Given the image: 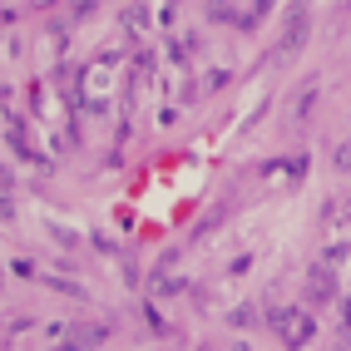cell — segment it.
Listing matches in <instances>:
<instances>
[{"mask_svg":"<svg viewBox=\"0 0 351 351\" xmlns=\"http://www.w3.org/2000/svg\"><path fill=\"white\" fill-rule=\"evenodd\" d=\"M228 10H232V0H208V15H218V20H223Z\"/></svg>","mask_w":351,"mask_h":351,"instance_id":"obj_5","label":"cell"},{"mask_svg":"<svg viewBox=\"0 0 351 351\" xmlns=\"http://www.w3.org/2000/svg\"><path fill=\"white\" fill-rule=\"evenodd\" d=\"M337 163H341V173H351V149H341V154H337Z\"/></svg>","mask_w":351,"mask_h":351,"instance_id":"obj_6","label":"cell"},{"mask_svg":"<svg viewBox=\"0 0 351 351\" xmlns=\"http://www.w3.org/2000/svg\"><path fill=\"white\" fill-rule=\"evenodd\" d=\"M69 337H75V341H69V346H99L109 332H104V326H75V332H69Z\"/></svg>","mask_w":351,"mask_h":351,"instance_id":"obj_4","label":"cell"},{"mask_svg":"<svg viewBox=\"0 0 351 351\" xmlns=\"http://www.w3.org/2000/svg\"><path fill=\"white\" fill-rule=\"evenodd\" d=\"M307 5H292V15H287V30H282V40H277V50H272V60H292L297 50H302V45H307Z\"/></svg>","mask_w":351,"mask_h":351,"instance_id":"obj_2","label":"cell"},{"mask_svg":"<svg viewBox=\"0 0 351 351\" xmlns=\"http://www.w3.org/2000/svg\"><path fill=\"white\" fill-rule=\"evenodd\" d=\"M326 297H332V263L307 277V302H312V307H326Z\"/></svg>","mask_w":351,"mask_h":351,"instance_id":"obj_3","label":"cell"},{"mask_svg":"<svg viewBox=\"0 0 351 351\" xmlns=\"http://www.w3.org/2000/svg\"><path fill=\"white\" fill-rule=\"evenodd\" d=\"M272 326H277V337L287 346H307L317 337V322L307 312H297V307H272Z\"/></svg>","mask_w":351,"mask_h":351,"instance_id":"obj_1","label":"cell"}]
</instances>
